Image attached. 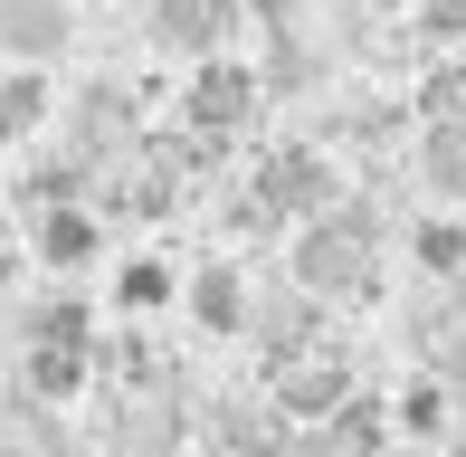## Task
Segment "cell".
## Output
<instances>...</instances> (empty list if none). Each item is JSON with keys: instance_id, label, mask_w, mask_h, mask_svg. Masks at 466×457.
Segmentation results:
<instances>
[{"instance_id": "6da1fadb", "label": "cell", "mask_w": 466, "mask_h": 457, "mask_svg": "<svg viewBox=\"0 0 466 457\" xmlns=\"http://www.w3.org/2000/svg\"><path fill=\"white\" fill-rule=\"evenodd\" d=\"M371 210L362 200H333V210L305 219V239H295V286L305 296H352V286H371Z\"/></svg>"}, {"instance_id": "7a4b0ae2", "label": "cell", "mask_w": 466, "mask_h": 457, "mask_svg": "<svg viewBox=\"0 0 466 457\" xmlns=\"http://www.w3.org/2000/svg\"><path fill=\"white\" fill-rule=\"evenodd\" d=\"M258 106H267V76L248 67V57H200L190 67V86H181V124L219 153V143H238L248 124H258Z\"/></svg>"}, {"instance_id": "3957f363", "label": "cell", "mask_w": 466, "mask_h": 457, "mask_svg": "<svg viewBox=\"0 0 466 457\" xmlns=\"http://www.w3.org/2000/svg\"><path fill=\"white\" fill-rule=\"evenodd\" d=\"M248 200H258L267 219H314L343 200V181H333V162L314 153V143H277V153L258 162V181H248Z\"/></svg>"}, {"instance_id": "277c9868", "label": "cell", "mask_w": 466, "mask_h": 457, "mask_svg": "<svg viewBox=\"0 0 466 457\" xmlns=\"http://www.w3.org/2000/svg\"><path fill=\"white\" fill-rule=\"evenodd\" d=\"M190 439V410H181V391H153V381H134L115 401V429H105V457H181Z\"/></svg>"}, {"instance_id": "5b68a950", "label": "cell", "mask_w": 466, "mask_h": 457, "mask_svg": "<svg viewBox=\"0 0 466 457\" xmlns=\"http://www.w3.org/2000/svg\"><path fill=\"white\" fill-rule=\"evenodd\" d=\"M228 29H238V0H153L143 10V38H153L162 57H228Z\"/></svg>"}, {"instance_id": "8992f818", "label": "cell", "mask_w": 466, "mask_h": 457, "mask_svg": "<svg viewBox=\"0 0 466 457\" xmlns=\"http://www.w3.org/2000/svg\"><path fill=\"white\" fill-rule=\"evenodd\" d=\"M76 48V0H0V57L10 67H48Z\"/></svg>"}, {"instance_id": "52a82bcc", "label": "cell", "mask_w": 466, "mask_h": 457, "mask_svg": "<svg viewBox=\"0 0 466 457\" xmlns=\"http://www.w3.org/2000/svg\"><path fill=\"white\" fill-rule=\"evenodd\" d=\"M200 439H209V457H286V420L258 401H219L200 420Z\"/></svg>"}, {"instance_id": "ba28073f", "label": "cell", "mask_w": 466, "mask_h": 457, "mask_svg": "<svg viewBox=\"0 0 466 457\" xmlns=\"http://www.w3.org/2000/svg\"><path fill=\"white\" fill-rule=\"evenodd\" d=\"M29 248H38V267H57V277H76V267H86L96 248H105V219H96V210H76V200H57V210H38Z\"/></svg>"}, {"instance_id": "9c48e42d", "label": "cell", "mask_w": 466, "mask_h": 457, "mask_svg": "<svg viewBox=\"0 0 466 457\" xmlns=\"http://www.w3.org/2000/svg\"><path fill=\"white\" fill-rule=\"evenodd\" d=\"M181 305L200 334H248V277L238 267H200V277H181Z\"/></svg>"}, {"instance_id": "30bf717a", "label": "cell", "mask_w": 466, "mask_h": 457, "mask_svg": "<svg viewBox=\"0 0 466 457\" xmlns=\"http://www.w3.org/2000/svg\"><path fill=\"white\" fill-rule=\"evenodd\" d=\"M343 391H352V371L343 362H286V381H277V420H333L343 410Z\"/></svg>"}, {"instance_id": "8fae6325", "label": "cell", "mask_w": 466, "mask_h": 457, "mask_svg": "<svg viewBox=\"0 0 466 457\" xmlns=\"http://www.w3.org/2000/svg\"><path fill=\"white\" fill-rule=\"evenodd\" d=\"M162 305H181V277H172V258H124L115 267V315H162Z\"/></svg>"}, {"instance_id": "7c38bea8", "label": "cell", "mask_w": 466, "mask_h": 457, "mask_svg": "<svg viewBox=\"0 0 466 457\" xmlns=\"http://www.w3.org/2000/svg\"><path fill=\"white\" fill-rule=\"evenodd\" d=\"M419 181H429L438 200H457V210H466V115L429 124V143H419Z\"/></svg>"}, {"instance_id": "4fadbf2b", "label": "cell", "mask_w": 466, "mask_h": 457, "mask_svg": "<svg viewBox=\"0 0 466 457\" xmlns=\"http://www.w3.org/2000/svg\"><path fill=\"white\" fill-rule=\"evenodd\" d=\"M19 381H29V401H76L86 391V352H67V343H29L19 352Z\"/></svg>"}, {"instance_id": "5bb4252c", "label": "cell", "mask_w": 466, "mask_h": 457, "mask_svg": "<svg viewBox=\"0 0 466 457\" xmlns=\"http://www.w3.org/2000/svg\"><path fill=\"white\" fill-rule=\"evenodd\" d=\"M48 106H57L48 76H38V67H10V76H0V143H29L38 124H48Z\"/></svg>"}, {"instance_id": "9a60e30c", "label": "cell", "mask_w": 466, "mask_h": 457, "mask_svg": "<svg viewBox=\"0 0 466 457\" xmlns=\"http://www.w3.org/2000/svg\"><path fill=\"white\" fill-rule=\"evenodd\" d=\"M390 420L410 429V439H438V429H448V381H410L390 401Z\"/></svg>"}, {"instance_id": "2e32d148", "label": "cell", "mask_w": 466, "mask_h": 457, "mask_svg": "<svg viewBox=\"0 0 466 457\" xmlns=\"http://www.w3.org/2000/svg\"><path fill=\"white\" fill-rule=\"evenodd\" d=\"M29 343H67V352H86V305H76V296H48V305L29 315Z\"/></svg>"}, {"instance_id": "e0dca14e", "label": "cell", "mask_w": 466, "mask_h": 457, "mask_svg": "<svg viewBox=\"0 0 466 457\" xmlns=\"http://www.w3.org/2000/svg\"><path fill=\"white\" fill-rule=\"evenodd\" d=\"M419 115H429V124L466 115V57H438V67H429V96H419Z\"/></svg>"}, {"instance_id": "ac0fdd59", "label": "cell", "mask_w": 466, "mask_h": 457, "mask_svg": "<svg viewBox=\"0 0 466 457\" xmlns=\"http://www.w3.org/2000/svg\"><path fill=\"white\" fill-rule=\"evenodd\" d=\"M419 267H429V277L466 267V219H429V228H419Z\"/></svg>"}, {"instance_id": "d6986e66", "label": "cell", "mask_w": 466, "mask_h": 457, "mask_svg": "<svg viewBox=\"0 0 466 457\" xmlns=\"http://www.w3.org/2000/svg\"><path fill=\"white\" fill-rule=\"evenodd\" d=\"M419 29L429 38H466V0H419Z\"/></svg>"}, {"instance_id": "ffe728a7", "label": "cell", "mask_w": 466, "mask_h": 457, "mask_svg": "<svg viewBox=\"0 0 466 457\" xmlns=\"http://www.w3.org/2000/svg\"><path fill=\"white\" fill-rule=\"evenodd\" d=\"M238 10H258L267 29H295V0H238Z\"/></svg>"}, {"instance_id": "44dd1931", "label": "cell", "mask_w": 466, "mask_h": 457, "mask_svg": "<svg viewBox=\"0 0 466 457\" xmlns=\"http://www.w3.org/2000/svg\"><path fill=\"white\" fill-rule=\"evenodd\" d=\"M0 457H10V410H0Z\"/></svg>"}]
</instances>
